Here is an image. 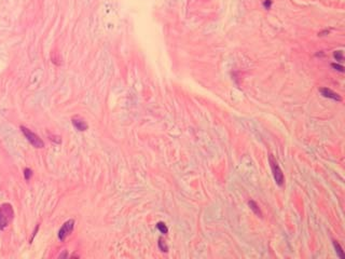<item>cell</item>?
<instances>
[{
  "label": "cell",
  "mask_w": 345,
  "mask_h": 259,
  "mask_svg": "<svg viewBox=\"0 0 345 259\" xmlns=\"http://www.w3.org/2000/svg\"><path fill=\"white\" fill-rule=\"evenodd\" d=\"M272 5H273L272 0H263V2H262V6L265 10H270L271 7H272Z\"/></svg>",
  "instance_id": "11"
},
{
  "label": "cell",
  "mask_w": 345,
  "mask_h": 259,
  "mask_svg": "<svg viewBox=\"0 0 345 259\" xmlns=\"http://www.w3.org/2000/svg\"><path fill=\"white\" fill-rule=\"evenodd\" d=\"M14 216L13 209L10 204H2L0 206V229H5Z\"/></svg>",
  "instance_id": "1"
},
{
  "label": "cell",
  "mask_w": 345,
  "mask_h": 259,
  "mask_svg": "<svg viewBox=\"0 0 345 259\" xmlns=\"http://www.w3.org/2000/svg\"><path fill=\"white\" fill-rule=\"evenodd\" d=\"M248 205H249V207H250V209H251V211L254 212L258 217H262V212H261V209H259V205L257 204L254 200H250V201L248 202Z\"/></svg>",
  "instance_id": "7"
},
{
  "label": "cell",
  "mask_w": 345,
  "mask_h": 259,
  "mask_svg": "<svg viewBox=\"0 0 345 259\" xmlns=\"http://www.w3.org/2000/svg\"><path fill=\"white\" fill-rule=\"evenodd\" d=\"M159 247H160V250H162V252H165V253H166L167 250H168L167 246H166V244L163 242V239H160V240H159Z\"/></svg>",
  "instance_id": "12"
},
{
  "label": "cell",
  "mask_w": 345,
  "mask_h": 259,
  "mask_svg": "<svg viewBox=\"0 0 345 259\" xmlns=\"http://www.w3.org/2000/svg\"><path fill=\"white\" fill-rule=\"evenodd\" d=\"M71 121H72V124L73 126H75L78 131H81V132H84L87 130V124L86 122L84 121V119L81 117H79V116H75V117L71 119Z\"/></svg>",
  "instance_id": "6"
},
{
  "label": "cell",
  "mask_w": 345,
  "mask_h": 259,
  "mask_svg": "<svg viewBox=\"0 0 345 259\" xmlns=\"http://www.w3.org/2000/svg\"><path fill=\"white\" fill-rule=\"evenodd\" d=\"M156 228H158V230L161 232V233L163 234H166L167 232H168V229H167L166 225H165L164 223H162V221H160V223L156 224Z\"/></svg>",
  "instance_id": "9"
},
{
  "label": "cell",
  "mask_w": 345,
  "mask_h": 259,
  "mask_svg": "<svg viewBox=\"0 0 345 259\" xmlns=\"http://www.w3.org/2000/svg\"><path fill=\"white\" fill-rule=\"evenodd\" d=\"M269 160H270V165H271V168H272V173H273V176H274L275 183H276L279 187H283L284 183H285V177H284L283 171L279 168L277 161L273 158V156H270Z\"/></svg>",
  "instance_id": "2"
},
{
  "label": "cell",
  "mask_w": 345,
  "mask_h": 259,
  "mask_svg": "<svg viewBox=\"0 0 345 259\" xmlns=\"http://www.w3.org/2000/svg\"><path fill=\"white\" fill-rule=\"evenodd\" d=\"M331 67H332V68L336 69V70L340 71V72H344V67H343L342 65H339V64H336V63H333V64H331Z\"/></svg>",
  "instance_id": "14"
},
{
  "label": "cell",
  "mask_w": 345,
  "mask_h": 259,
  "mask_svg": "<svg viewBox=\"0 0 345 259\" xmlns=\"http://www.w3.org/2000/svg\"><path fill=\"white\" fill-rule=\"evenodd\" d=\"M333 57H334V60H336L338 62H342L344 56H343V53L341 52V51H336V52L333 53Z\"/></svg>",
  "instance_id": "10"
},
{
  "label": "cell",
  "mask_w": 345,
  "mask_h": 259,
  "mask_svg": "<svg viewBox=\"0 0 345 259\" xmlns=\"http://www.w3.org/2000/svg\"><path fill=\"white\" fill-rule=\"evenodd\" d=\"M21 131L23 132V134L25 135V137L27 138V140L35 147V148H43L44 147V142L39 136L35 134L34 132H31L29 128H25V126L22 125L21 126Z\"/></svg>",
  "instance_id": "3"
},
{
  "label": "cell",
  "mask_w": 345,
  "mask_h": 259,
  "mask_svg": "<svg viewBox=\"0 0 345 259\" xmlns=\"http://www.w3.org/2000/svg\"><path fill=\"white\" fill-rule=\"evenodd\" d=\"M73 227H75V220L73 219L67 220L66 223L63 225V227L61 228L60 231H58V239H60L61 241H64L65 239L72 232Z\"/></svg>",
  "instance_id": "4"
},
{
  "label": "cell",
  "mask_w": 345,
  "mask_h": 259,
  "mask_svg": "<svg viewBox=\"0 0 345 259\" xmlns=\"http://www.w3.org/2000/svg\"><path fill=\"white\" fill-rule=\"evenodd\" d=\"M31 175H32V171L30 170V168H25V170H24V176H25L26 180H29Z\"/></svg>",
  "instance_id": "13"
},
{
  "label": "cell",
  "mask_w": 345,
  "mask_h": 259,
  "mask_svg": "<svg viewBox=\"0 0 345 259\" xmlns=\"http://www.w3.org/2000/svg\"><path fill=\"white\" fill-rule=\"evenodd\" d=\"M333 246H334V248H336V254H338V256L340 257V258L344 259L345 255H344V252H343V248L340 246V244L336 241H333Z\"/></svg>",
  "instance_id": "8"
},
{
  "label": "cell",
  "mask_w": 345,
  "mask_h": 259,
  "mask_svg": "<svg viewBox=\"0 0 345 259\" xmlns=\"http://www.w3.org/2000/svg\"><path fill=\"white\" fill-rule=\"evenodd\" d=\"M319 92L321 93L322 96L326 97V98H330V99H332V101H336V102L342 101V97H341L338 93L333 92L332 90L328 89V87H321V89H319Z\"/></svg>",
  "instance_id": "5"
}]
</instances>
